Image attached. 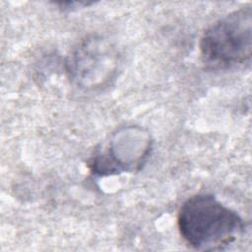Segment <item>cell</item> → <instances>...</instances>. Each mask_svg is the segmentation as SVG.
<instances>
[{
    "mask_svg": "<svg viewBox=\"0 0 252 252\" xmlns=\"http://www.w3.org/2000/svg\"><path fill=\"white\" fill-rule=\"evenodd\" d=\"M118 67L119 56L115 47L96 35L88 36L78 43L67 61L70 79L87 91L108 85L115 78Z\"/></svg>",
    "mask_w": 252,
    "mask_h": 252,
    "instance_id": "obj_3",
    "label": "cell"
},
{
    "mask_svg": "<svg viewBox=\"0 0 252 252\" xmlns=\"http://www.w3.org/2000/svg\"><path fill=\"white\" fill-rule=\"evenodd\" d=\"M203 64L213 70L230 69L250 61L252 50V9L235 10L212 24L200 43Z\"/></svg>",
    "mask_w": 252,
    "mask_h": 252,
    "instance_id": "obj_2",
    "label": "cell"
},
{
    "mask_svg": "<svg viewBox=\"0 0 252 252\" xmlns=\"http://www.w3.org/2000/svg\"><path fill=\"white\" fill-rule=\"evenodd\" d=\"M242 218L210 194L188 198L177 214V228L190 247L201 251L221 250L244 231Z\"/></svg>",
    "mask_w": 252,
    "mask_h": 252,
    "instance_id": "obj_1",
    "label": "cell"
},
{
    "mask_svg": "<svg viewBox=\"0 0 252 252\" xmlns=\"http://www.w3.org/2000/svg\"><path fill=\"white\" fill-rule=\"evenodd\" d=\"M151 150L150 136L143 129L123 128L112 136L105 151L97 152L90 158L88 166L99 176L137 171L146 162Z\"/></svg>",
    "mask_w": 252,
    "mask_h": 252,
    "instance_id": "obj_4",
    "label": "cell"
}]
</instances>
